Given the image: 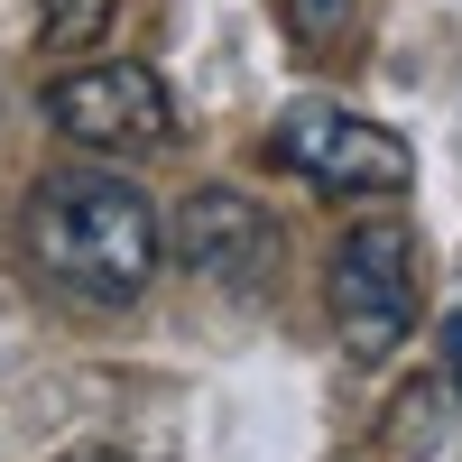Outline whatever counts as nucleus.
Segmentation results:
<instances>
[{
  "instance_id": "6",
  "label": "nucleus",
  "mask_w": 462,
  "mask_h": 462,
  "mask_svg": "<svg viewBox=\"0 0 462 462\" xmlns=\"http://www.w3.org/2000/svg\"><path fill=\"white\" fill-rule=\"evenodd\" d=\"M435 444H444V389L416 379V389H398V407H389V462H426Z\"/></svg>"
},
{
  "instance_id": "4",
  "label": "nucleus",
  "mask_w": 462,
  "mask_h": 462,
  "mask_svg": "<svg viewBox=\"0 0 462 462\" xmlns=\"http://www.w3.org/2000/svg\"><path fill=\"white\" fill-rule=\"evenodd\" d=\"M47 121L74 148H121V158H148V148L176 139V102L148 65H74L47 84Z\"/></svg>"
},
{
  "instance_id": "1",
  "label": "nucleus",
  "mask_w": 462,
  "mask_h": 462,
  "mask_svg": "<svg viewBox=\"0 0 462 462\" xmlns=\"http://www.w3.org/2000/svg\"><path fill=\"white\" fill-rule=\"evenodd\" d=\"M19 241H28V268L56 296H74V305H139L148 278H158L167 222H158V204H148L130 176L56 167V176L28 185Z\"/></svg>"
},
{
  "instance_id": "5",
  "label": "nucleus",
  "mask_w": 462,
  "mask_h": 462,
  "mask_svg": "<svg viewBox=\"0 0 462 462\" xmlns=\"http://www.w3.org/2000/svg\"><path fill=\"white\" fill-rule=\"evenodd\" d=\"M167 250L195 268V278H213V287H259L268 259H278V222L250 195H231V185H195V195L176 204V222H167Z\"/></svg>"
},
{
  "instance_id": "10",
  "label": "nucleus",
  "mask_w": 462,
  "mask_h": 462,
  "mask_svg": "<svg viewBox=\"0 0 462 462\" xmlns=\"http://www.w3.org/2000/svg\"><path fill=\"white\" fill-rule=\"evenodd\" d=\"M74 462H130V453H74Z\"/></svg>"
},
{
  "instance_id": "9",
  "label": "nucleus",
  "mask_w": 462,
  "mask_h": 462,
  "mask_svg": "<svg viewBox=\"0 0 462 462\" xmlns=\"http://www.w3.org/2000/svg\"><path fill=\"white\" fill-rule=\"evenodd\" d=\"M296 10H305V19L324 28V19H342V0H296Z\"/></svg>"
},
{
  "instance_id": "3",
  "label": "nucleus",
  "mask_w": 462,
  "mask_h": 462,
  "mask_svg": "<svg viewBox=\"0 0 462 462\" xmlns=\"http://www.w3.org/2000/svg\"><path fill=\"white\" fill-rule=\"evenodd\" d=\"M268 158L287 176L324 185V195H352V204H379V195H407V139L379 130L370 111H342V102H287L278 130H268Z\"/></svg>"
},
{
  "instance_id": "7",
  "label": "nucleus",
  "mask_w": 462,
  "mask_h": 462,
  "mask_svg": "<svg viewBox=\"0 0 462 462\" xmlns=\"http://www.w3.org/2000/svg\"><path fill=\"white\" fill-rule=\"evenodd\" d=\"M111 10H121V0H37V37H47V47H93V37L111 28Z\"/></svg>"
},
{
  "instance_id": "8",
  "label": "nucleus",
  "mask_w": 462,
  "mask_h": 462,
  "mask_svg": "<svg viewBox=\"0 0 462 462\" xmlns=\"http://www.w3.org/2000/svg\"><path fill=\"white\" fill-rule=\"evenodd\" d=\"M435 352H444V379L462 389V315H444V324H435Z\"/></svg>"
},
{
  "instance_id": "2",
  "label": "nucleus",
  "mask_w": 462,
  "mask_h": 462,
  "mask_svg": "<svg viewBox=\"0 0 462 462\" xmlns=\"http://www.w3.org/2000/svg\"><path fill=\"white\" fill-rule=\"evenodd\" d=\"M324 305H333V333L352 361H389L398 342L416 333V231L398 213H370L333 241V268H324Z\"/></svg>"
}]
</instances>
